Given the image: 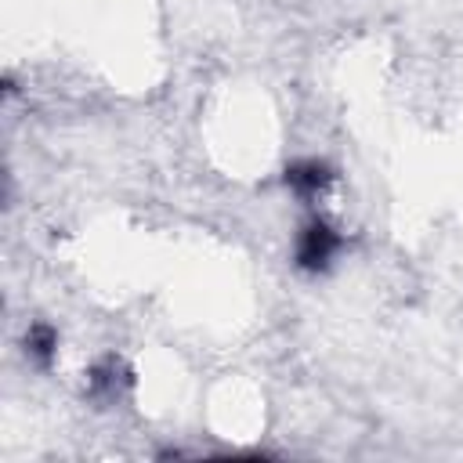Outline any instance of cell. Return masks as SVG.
I'll list each match as a JSON object with an SVG mask.
<instances>
[{
  "label": "cell",
  "mask_w": 463,
  "mask_h": 463,
  "mask_svg": "<svg viewBox=\"0 0 463 463\" xmlns=\"http://www.w3.org/2000/svg\"><path fill=\"white\" fill-rule=\"evenodd\" d=\"M344 246V239L322 221V217H311L304 228H300V235H297V250H293V260H297V268L300 271H311V275H318V271H326L329 268V260L336 257V250Z\"/></svg>",
  "instance_id": "1"
},
{
  "label": "cell",
  "mask_w": 463,
  "mask_h": 463,
  "mask_svg": "<svg viewBox=\"0 0 463 463\" xmlns=\"http://www.w3.org/2000/svg\"><path fill=\"white\" fill-rule=\"evenodd\" d=\"M333 170L322 163V159H300V163H289L286 166V184L300 195V199H315L322 188L333 184Z\"/></svg>",
  "instance_id": "2"
},
{
  "label": "cell",
  "mask_w": 463,
  "mask_h": 463,
  "mask_svg": "<svg viewBox=\"0 0 463 463\" xmlns=\"http://www.w3.org/2000/svg\"><path fill=\"white\" fill-rule=\"evenodd\" d=\"M54 347H58V333H54L51 326L36 322V326L25 333V351H29V358H36L40 365H51Z\"/></svg>",
  "instance_id": "3"
}]
</instances>
